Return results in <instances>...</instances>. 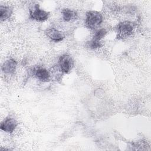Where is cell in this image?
Segmentation results:
<instances>
[{
	"label": "cell",
	"instance_id": "6da1fadb",
	"mask_svg": "<svg viewBox=\"0 0 151 151\" xmlns=\"http://www.w3.org/2000/svg\"><path fill=\"white\" fill-rule=\"evenodd\" d=\"M103 18L101 13L97 11H88L86 14L85 25L90 29L99 28L103 22Z\"/></svg>",
	"mask_w": 151,
	"mask_h": 151
},
{
	"label": "cell",
	"instance_id": "7a4b0ae2",
	"mask_svg": "<svg viewBox=\"0 0 151 151\" xmlns=\"http://www.w3.org/2000/svg\"><path fill=\"white\" fill-rule=\"evenodd\" d=\"M136 26L134 22L129 21L120 22L117 25V38L123 39L129 37L133 33Z\"/></svg>",
	"mask_w": 151,
	"mask_h": 151
},
{
	"label": "cell",
	"instance_id": "3957f363",
	"mask_svg": "<svg viewBox=\"0 0 151 151\" xmlns=\"http://www.w3.org/2000/svg\"><path fill=\"white\" fill-rule=\"evenodd\" d=\"M29 18L38 22H44L48 19L50 12L40 8L38 4H35L29 11Z\"/></svg>",
	"mask_w": 151,
	"mask_h": 151
},
{
	"label": "cell",
	"instance_id": "277c9868",
	"mask_svg": "<svg viewBox=\"0 0 151 151\" xmlns=\"http://www.w3.org/2000/svg\"><path fill=\"white\" fill-rule=\"evenodd\" d=\"M57 66L62 73L68 74L73 68L74 61L69 54H64L59 57Z\"/></svg>",
	"mask_w": 151,
	"mask_h": 151
},
{
	"label": "cell",
	"instance_id": "5b68a950",
	"mask_svg": "<svg viewBox=\"0 0 151 151\" xmlns=\"http://www.w3.org/2000/svg\"><path fill=\"white\" fill-rule=\"evenodd\" d=\"M18 126V122L13 117H7L2 122L0 128L1 129L8 133H12L15 130Z\"/></svg>",
	"mask_w": 151,
	"mask_h": 151
},
{
	"label": "cell",
	"instance_id": "8992f818",
	"mask_svg": "<svg viewBox=\"0 0 151 151\" xmlns=\"http://www.w3.org/2000/svg\"><path fill=\"white\" fill-rule=\"evenodd\" d=\"M33 74L36 78L42 82H48L50 80V73L45 68L38 67L34 69Z\"/></svg>",
	"mask_w": 151,
	"mask_h": 151
},
{
	"label": "cell",
	"instance_id": "52a82bcc",
	"mask_svg": "<svg viewBox=\"0 0 151 151\" xmlns=\"http://www.w3.org/2000/svg\"><path fill=\"white\" fill-rule=\"evenodd\" d=\"M45 33L48 38L55 42H60L64 38L63 33L53 27L47 29L45 31Z\"/></svg>",
	"mask_w": 151,
	"mask_h": 151
},
{
	"label": "cell",
	"instance_id": "ba28073f",
	"mask_svg": "<svg viewBox=\"0 0 151 151\" xmlns=\"http://www.w3.org/2000/svg\"><path fill=\"white\" fill-rule=\"evenodd\" d=\"M17 62L13 58H9L4 62L1 66V70L6 74H14L16 71Z\"/></svg>",
	"mask_w": 151,
	"mask_h": 151
},
{
	"label": "cell",
	"instance_id": "9c48e42d",
	"mask_svg": "<svg viewBox=\"0 0 151 151\" xmlns=\"http://www.w3.org/2000/svg\"><path fill=\"white\" fill-rule=\"evenodd\" d=\"M62 18L65 22H70L76 21L78 18L77 12L76 11L64 8L61 11Z\"/></svg>",
	"mask_w": 151,
	"mask_h": 151
},
{
	"label": "cell",
	"instance_id": "30bf717a",
	"mask_svg": "<svg viewBox=\"0 0 151 151\" xmlns=\"http://www.w3.org/2000/svg\"><path fill=\"white\" fill-rule=\"evenodd\" d=\"M12 14V9L10 6L1 5L0 6V20L4 21L9 19Z\"/></svg>",
	"mask_w": 151,
	"mask_h": 151
},
{
	"label": "cell",
	"instance_id": "8fae6325",
	"mask_svg": "<svg viewBox=\"0 0 151 151\" xmlns=\"http://www.w3.org/2000/svg\"><path fill=\"white\" fill-rule=\"evenodd\" d=\"M106 34H107V31L105 28L99 29L94 34L93 39L100 41L101 40L103 39L105 37Z\"/></svg>",
	"mask_w": 151,
	"mask_h": 151
},
{
	"label": "cell",
	"instance_id": "7c38bea8",
	"mask_svg": "<svg viewBox=\"0 0 151 151\" xmlns=\"http://www.w3.org/2000/svg\"><path fill=\"white\" fill-rule=\"evenodd\" d=\"M87 45L90 49L94 50V49H96V48L101 47L102 45L100 41H97V40H95L92 38L90 41L87 42Z\"/></svg>",
	"mask_w": 151,
	"mask_h": 151
}]
</instances>
